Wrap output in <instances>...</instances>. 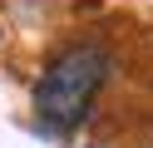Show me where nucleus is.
Segmentation results:
<instances>
[{
  "mask_svg": "<svg viewBox=\"0 0 153 148\" xmlns=\"http://www.w3.org/2000/svg\"><path fill=\"white\" fill-rule=\"evenodd\" d=\"M109 79V54L99 45H69L50 69H45L40 89H35V109L50 128L69 133L89 118V104L99 94V84Z\"/></svg>",
  "mask_w": 153,
  "mask_h": 148,
  "instance_id": "1",
  "label": "nucleus"
}]
</instances>
